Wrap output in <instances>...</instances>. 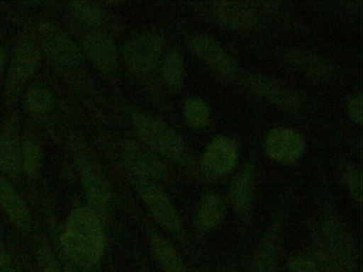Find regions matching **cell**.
<instances>
[{
  "mask_svg": "<svg viewBox=\"0 0 363 272\" xmlns=\"http://www.w3.org/2000/svg\"><path fill=\"white\" fill-rule=\"evenodd\" d=\"M60 240L73 267L88 271L103 259L105 232L101 218L92 208H76L69 214Z\"/></svg>",
  "mask_w": 363,
  "mask_h": 272,
  "instance_id": "obj_1",
  "label": "cell"
},
{
  "mask_svg": "<svg viewBox=\"0 0 363 272\" xmlns=\"http://www.w3.org/2000/svg\"><path fill=\"white\" fill-rule=\"evenodd\" d=\"M131 121L135 133L146 146L174 161L184 157L186 144L182 136L164 121L140 112L133 115Z\"/></svg>",
  "mask_w": 363,
  "mask_h": 272,
  "instance_id": "obj_2",
  "label": "cell"
},
{
  "mask_svg": "<svg viewBox=\"0 0 363 272\" xmlns=\"http://www.w3.org/2000/svg\"><path fill=\"white\" fill-rule=\"evenodd\" d=\"M41 59V50L37 38L25 34L18 40L12 57L6 83V100L13 104L29 79L33 76Z\"/></svg>",
  "mask_w": 363,
  "mask_h": 272,
  "instance_id": "obj_3",
  "label": "cell"
},
{
  "mask_svg": "<svg viewBox=\"0 0 363 272\" xmlns=\"http://www.w3.org/2000/svg\"><path fill=\"white\" fill-rule=\"evenodd\" d=\"M37 40L41 52L56 65L69 67L82 60V51L73 38L50 21L40 23Z\"/></svg>",
  "mask_w": 363,
  "mask_h": 272,
  "instance_id": "obj_4",
  "label": "cell"
},
{
  "mask_svg": "<svg viewBox=\"0 0 363 272\" xmlns=\"http://www.w3.org/2000/svg\"><path fill=\"white\" fill-rule=\"evenodd\" d=\"M135 188L142 201L157 222L169 233H178L182 230V220L167 193L148 178H135Z\"/></svg>",
  "mask_w": 363,
  "mask_h": 272,
  "instance_id": "obj_5",
  "label": "cell"
},
{
  "mask_svg": "<svg viewBox=\"0 0 363 272\" xmlns=\"http://www.w3.org/2000/svg\"><path fill=\"white\" fill-rule=\"evenodd\" d=\"M163 53V42L155 33H142L129 42L125 50V62L131 74L145 76L152 74Z\"/></svg>",
  "mask_w": 363,
  "mask_h": 272,
  "instance_id": "obj_6",
  "label": "cell"
},
{
  "mask_svg": "<svg viewBox=\"0 0 363 272\" xmlns=\"http://www.w3.org/2000/svg\"><path fill=\"white\" fill-rule=\"evenodd\" d=\"M191 50L218 78L233 80L238 74L235 57L214 38L196 35L191 40Z\"/></svg>",
  "mask_w": 363,
  "mask_h": 272,
  "instance_id": "obj_7",
  "label": "cell"
},
{
  "mask_svg": "<svg viewBox=\"0 0 363 272\" xmlns=\"http://www.w3.org/2000/svg\"><path fill=\"white\" fill-rule=\"evenodd\" d=\"M239 159V147L235 140L225 136L209 142L201 159L203 172L209 178H222L235 169Z\"/></svg>",
  "mask_w": 363,
  "mask_h": 272,
  "instance_id": "obj_8",
  "label": "cell"
},
{
  "mask_svg": "<svg viewBox=\"0 0 363 272\" xmlns=\"http://www.w3.org/2000/svg\"><path fill=\"white\" fill-rule=\"evenodd\" d=\"M245 84L259 97L284 110H296L301 104V97L297 91L272 76L250 74L245 78Z\"/></svg>",
  "mask_w": 363,
  "mask_h": 272,
  "instance_id": "obj_9",
  "label": "cell"
},
{
  "mask_svg": "<svg viewBox=\"0 0 363 272\" xmlns=\"http://www.w3.org/2000/svg\"><path fill=\"white\" fill-rule=\"evenodd\" d=\"M306 140L297 130L277 127L271 130L265 140L267 155L279 163H293L303 155Z\"/></svg>",
  "mask_w": 363,
  "mask_h": 272,
  "instance_id": "obj_10",
  "label": "cell"
},
{
  "mask_svg": "<svg viewBox=\"0 0 363 272\" xmlns=\"http://www.w3.org/2000/svg\"><path fill=\"white\" fill-rule=\"evenodd\" d=\"M80 174L86 199L97 215L104 214L111 202V189L96 164L88 159L80 161Z\"/></svg>",
  "mask_w": 363,
  "mask_h": 272,
  "instance_id": "obj_11",
  "label": "cell"
},
{
  "mask_svg": "<svg viewBox=\"0 0 363 272\" xmlns=\"http://www.w3.org/2000/svg\"><path fill=\"white\" fill-rule=\"evenodd\" d=\"M82 48L93 65L104 74L113 72L118 62L116 42L108 34L97 30L84 32Z\"/></svg>",
  "mask_w": 363,
  "mask_h": 272,
  "instance_id": "obj_12",
  "label": "cell"
},
{
  "mask_svg": "<svg viewBox=\"0 0 363 272\" xmlns=\"http://www.w3.org/2000/svg\"><path fill=\"white\" fill-rule=\"evenodd\" d=\"M125 164L135 178L157 180L167 176L164 164L137 142H128L124 146Z\"/></svg>",
  "mask_w": 363,
  "mask_h": 272,
  "instance_id": "obj_13",
  "label": "cell"
},
{
  "mask_svg": "<svg viewBox=\"0 0 363 272\" xmlns=\"http://www.w3.org/2000/svg\"><path fill=\"white\" fill-rule=\"evenodd\" d=\"M22 149L16 119L8 121L0 133V169L11 178L22 172Z\"/></svg>",
  "mask_w": 363,
  "mask_h": 272,
  "instance_id": "obj_14",
  "label": "cell"
},
{
  "mask_svg": "<svg viewBox=\"0 0 363 272\" xmlns=\"http://www.w3.org/2000/svg\"><path fill=\"white\" fill-rule=\"evenodd\" d=\"M0 206L18 229L30 231L31 216L27 204L13 185L3 176H0Z\"/></svg>",
  "mask_w": 363,
  "mask_h": 272,
  "instance_id": "obj_15",
  "label": "cell"
},
{
  "mask_svg": "<svg viewBox=\"0 0 363 272\" xmlns=\"http://www.w3.org/2000/svg\"><path fill=\"white\" fill-rule=\"evenodd\" d=\"M284 59L291 67L314 80H327L333 74L329 62L312 51L290 49L286 51Z\"/></svg>",
  "mask_w": 363,
  "mask_h": 272,
  "instance_id": "obj_16",
  "label": "cell"
},
{
  "mask_svg": "<svg viewBox=\"0 0 363 272\" xmlns=\"http://www.w3.org/2000/svg\"><path fill=\"white\" fill-rule=\"evenodd\" d=\"M213 15L220 25L228 29L244 31L254 27L256 23L254 12L241 2H216L213 6Z\"/></svg>",
  "mask_w": 363,
  "mask_h": 272,
  "instance_id": "obj_17",
  "label": "cell"
},
{
  "mask_svg": "<svg viewBox=\"0 0 363 272\" xmlns=\"http://www.w3.org/2000/svg\"><path fill=\"white\" fill-rule=\"evenodd\" d=\"M255 186V168L247 164L235 176L230 186V201L239 212H246L252 204Z\"/></svg>",
  "mask_w": 363,
  "mask_h": 272,
  "instance_id": "obj_18",
  "label": "cell"
},
{
  "mask_svg": "<svg viewBox=\"0 0 363 272\" xmlns=\"http://www.w3.org/2000/svg\"><path fill=\"white\" fill-rule=\"evenodd\" d=\"M225 216V203L216 193L203 196L197 210V225L203 231L216 229Z\"/></svg>",
  "mask_w": 363,
  "mask_h": 272,
  "instance_id": "obj_19",
  "label": "cell"
},
{
  "mask_svg": "<svg viewBox=\"0 0 363 272\" xmlns=\"http://www.w3.org/2000/svg\"><path fill=\"white\" fill-rule=\"evenodd\" d=\"M152 250L164 272H188L174 244L159 234L152 236Z\"/></svg>",
  "mask_w": 363,
  "mask_h": 272,
  "instance_id": "obj_20",
  "label": "cell"
},
{
  "mask_svg": "<svg viewBox=\"0 0 363 272\" xmlns=\"http://www.w3.org/2000/svg\"><path fill=\"white\" fill-rule=\"evenodd\" d=\"M25 110L33 116H44L52 112L55 100L52 93L42 86H33L24 96Z\"/></svg>",
  "mask_w": 363,
  "mask_h": 272,
  "instance_id": "obj_21",
  "label": "cell"
},
{
  "mask_svg": "<svg viewBox=\"0 0 363 272\" xmlns=\"http://www.w3.org/2000/svg\"><path fill=\"white\" fill-rule=\"evenodd\" d=\"M163 81L169 89L177 91L182 87L184 79V63L182 53L172 49L165 55L162 68Z\"/></svg>",
  "mask_w": 363,
  "mask_h": 272,
  "instance_id": "obj_22",
  "label": "cell"
},
{
  "mask_svg": "<svg viewBox=\"0 0 363 272\" xmlns=\"http://www.w3.org/2000/svg\"><path fill=\"white\" fill-rule=\"evenodd\" d=\"M252 272H277V256L273 235L261 242L252 261Z\"/></svg>",
  "mask_w": 363,
  "mask_h": 272,
  "instance_id": "obj_23",
  "label": "cell"
},
{
  "mask_svg": "<svg viewBox=\"0 0 363 272\" xmlns=\"http://www.w3.org/2000/svg\"><path fill=\"white\" fill-rule=\"evenodd\" d=\"M42 164L43 152L41 146L35 140H26L22 149V171L29 178H37L41 172Z\"/></svg>",
  "mask_w": 363,
  "mask_h": 272,
  "instance_id": "obj_24",
  "label": "cell"
},
{
  "mask_svg": "<svg viewBox=\"0 0 363 272\" xmlns=\"http://www.w3.org/2000/svg\"><path fill=\"white\" fill-rule=\"evenodd\" d=\"M184 119L190 127L203 128L210 123L211 114L208 104L201 98L190 97L184 103Z\"/></svg>",
  "mask_w": 363,
  "mask_h": 272,
  "instance_id": "obj_25",
  "label": "cell"
},
{
  "mask_svg": "<svg viewBox=\"0 0 363 272\" xmlns=\"http://www.w3.org/2000/svg\"><path fill=\"white\" fill-rule=\"evenodd\" d=\"M72 11L78 21L89 27H97L104 19V12L101 6L95 2H72Z\"/></svg>",
  "mask_w": 363,
  "mask_h": 272,
  "instance_id": "obj_26",
  "label": "cell"
},
{
  "mask_svg": "<svg viewBox=\"0 0 363 272\" xmlns=\"http://www.w3.org/2000/svg\"><path fill=\"white\" fill-rule=\"evenodd\" d=\"M343 181L350 196L357 203H361L362 199V176L360 170L354 166H347L343 172Z\"/></svg>",
  "mask_w": 363,
  "mask_h": 272,
  "instance_id": "obj_27",
  "label": "cell"
},
{
  "mask_svg": "<svg viewBox=\"0 0 363 272\" xmlns=\"http://www.w3.org/2000/svg\"><path fill=\"white\" fill-rule=\"evenodd\" d=\"M37 259L40 272H65L61 269L60 264L57 261L52 249L48 246H40Z\"/></svg>",
  "mask_w": 363,
  "mask_h": 272,
  "instance_id": "obj_28",
  "label": "cell"
},
{
  "mask_svg": "<svg viewBox=\"0 0 363 272\" xmlns=\"http://www.w3.org/2000/svg\"><path fill=\"white\" fill-rule=\"evenodd\" d=\"M291 272H316V263L307 255H297L289 261Z\"/></svg>",
  "mask_w": 363,
  "mask_h": 272,
  "instance_id": "obj_29",
  "label": "cell"
},
{
  "mask_svg": "<svg viewBox=\"0 0 363 272\" xmlns=\"http://www.w3.org/2000/svg\"><path fill=\"white\" fill-rule=\"evenodd\" d=\"M347 112L350 118L357 123L362 121V97L360 94L352 96L347 103Z\"/></svg>",
  "mask_w": 363,
  "mask_h": 272,
  "instance_id": "obj_30",
  "label": "cell"
},
{
  "mask_svg": "<svg viewBox=\"0 0 363 272\" xmlns=\"http://www.w3.org/2000/svg\"><path fill=\"white\" fill-rule=\"evenodd\" d=\"M0 272H16L11 257L1 239V235H0Z\"/></svg>",
  "mask_w": 363,
  "mask_h": 272,
  "instance_id": "obj_31",
  "label": "cell"
},
{
  "mask_svg": "<svg viewBox=\"0 0 363 272\" xmlns=\"http://www.w3.org/2000/svg\"><path fill=\"white\" fill-rule=\"evenodd\" d=\"M6 51L3 46H0V74L3 72L6 65Z\"/></svg>",
  "mask_w": 363,
  "mask_h": 272,
  "instance_id": "obj_32",
  "label": "cell"
}]
</instances>
